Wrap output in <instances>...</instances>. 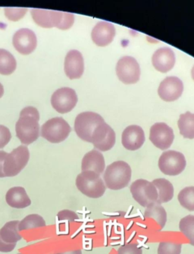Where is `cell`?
Here are the masks:
<instances>
[{
  "mask_svg": "<svg viewBox=\"0 0 194 254\" xmlns=\"http://www.w3.org/2000/svg\"><path fill=\"white\" fill-rule=\"evenodd\" d=\"M39 119L38 110L33 106H27L21 110L15 130L17 137L23 144H31L38 139L40 134Z\"/></svg>",
  "mask_w": 194,
  "mask_h": 254,
  "instance_id": "cell-1",
  "label": "cell"
},
{
  "mask_svg": "<svg viewBox=\"0 0 194 254\" xmlns=\"http://www.w3.org/2000/svg\"><path fill=\"white\" fill-rule=\"evenodd\" d=\"M131 169L127 163L116 161L106 168L103 180L107 189L119 190L125 189L131 179Z\"/></svg>",
  "mask_w": 194,
  "mask_h": 254,
  "instance_id": "cell-2",
  "label": "cell"
},
{
  "mask_svg": "<svg viewBox=\"0 0 194 254\" xmlns=\"http://www.w3.org/2000/svg\"><path fill=\"white\" fill-rule=\"evenodd\" d=\"M76 187L83 194L93 199H98L104 195L106 187L100 175L92 171L79 174L76 179Z\"/></svg>",
  "mask_w": 194,
  "mask_h": 254,
  "instance_id": "cell-3",
  "label": "cell"
},
{
  "mask_svg": "<svg viewBox=\"0 0 194 254\" xmlns=\"http://www.w3.org/2000/svg\"><path fill=\"white\" fill-rule=\"evenodd\" d=\"M103 123L104 119L97 113L84 112L76 118L74 130L81 140L91 143L95 130Z\"/></svg>",
  "mask_w": 194,
  "mask_h": 254,
  "instance_id": "cell-4",
  "label": "cell"
},
{
  "mask_svg": "<svg viewBox=\"0 0 194 254\" xmlns=\"http://www.w3.org/2000/svg\"><path fill=\"white\" fill-rule=\"evenodd\" d=\"M71 130V127L64 119L56 117L43 125L41 135L50 143H61L67 139Z\"/></svg>",
  "mask_w": 194,
  "mask_h": 254,
  "instance_id": "cell-5",
  "label": "cell"
},
{
  "mask_svg": "<svg viewBox=\"0 0 194 254\" xmlns=\"http://www.w3.org/2000/svg\"><path fill=\"white\" fill-rule=\"evenodd\" d=\"M130 190L135 201L143 207H148L157 202V189L152 182L145 179H138L133 182L130 185Z\"/></svg>",
  "mask_w": 194,
  "mask_h": 254,
  "instance_id": "cell-6",
  "label": "cell"
},
{
  "mask_svg": "<svg viewBox=\"0 0 194 254\" xmlns=\"http://www.w3.org/2000/svg\"><path fill=\"white\" fill-rule=\"evenodd\" d=\"M30 152L27 146H18L8 153L3 165L5 177H14L20 173L29 161Z\"/></svg>",
  "mask_w": 194,
  "mask_h": 254,
  "instance_id": "cell-7",
  "label": "cell"
},
{
  "mask_svg": "<svg viewBox=\"0 0 194 254\" xmlns=\"http://www.w3.org/2000/svg\"><path fill=\"white\" fill-rule=\"evenodd\" d=\"M186 165L185 156L174 150L164 152L159 159V169L166 176H178L185 170Z\"/></svg>",
  "mask_w": 194,
  "mask_h": 254,
  "instance_id": "cell-8",
  "label": "cell"
},
{
  "mask_svg": "<svg viewBox=\"0 0 194 254\" xmlns=\"http://www.w3.org/2000/svg\"><path fill=\"white\" fill-rule=\"evenodd\" d=\"M116 74L119 80L124 84H135L140 80V65L133 57H122L116 65Z\"/></svg>",
  "mask_w": 194,
  "mask_h": 254,
  "instance_id": "cell-9",
  "label": "cell"
},
{
  "mask_svg": "<svg viewBox=\"0 0 194 254\" xmlns=\"http://www.w3.org/2000/svg\"><path fill=\"white\" fill-rule=\"evenodd\" d=\"M77 103V93L70 87L59 89L51 97L53 108L62 114L71 112L75 107Z\"/></svg>",
  "mask_w": 194,
  "mask_h": 254,
  "instance_id": "cell-10",
  "label": "cell"
},
{
  "mask_svg": "<svg viewBox=\"0 0 194 254\" xmlns=\"http://www.w3.org/2000/svg\"><path fill=\"white\" fill-rule=\"evenodd\" d=\"M174 138L173 130L165 123H156L151 127L149 140L157 148L167 150L172 146Z\"/></svg>",
  "mask_w": 194,
  "mask_h": 254,
  "instance_id": "cell-11",
  "label": "cell"
},
{
  "mask_svg": "<svg viewBox=\"0 0 194 254\" xmlns=\"http://www.w3.org/2000/svg\"><path fill=\"white\" fill-rule=\"evenodd\" d=\"M12 42L18 53L23 55H29L37 48V36L31 30L22 28L14 34Z\"/></svg>",
  "mask_w": 194,
  "mask_h": 254,
  "instance_id": "cell-12",
  "label": "cell"
},
{
  "mask_svg": "<svg viewBox=\"0 0 194 254\" xmlns=\"http://www.w3.org/2000/svg\"><path fill=\"white\" fill-rule=\"evenodd\" d=\"M184 84L181 79L174 76L166 77L161 82L158 89L159 97L164 101L172 102L182 95Z\"/></svg>",
  "mask_w": 194,
  "mask_h": 254,
  "instance_id": "cell-13",
  "label": "cell"
},
{
  "mask_svg": "<svg viewBox=\"0 0 194 254\" xmlns=\"http://www.w3.org/2000/svg\"><path fill=\"white\" fill-rule=\"evenodd\" d=\"M91 143L100 151H108L116 143V133L109 125L102 123L95 130Z\"/></svg>",
  "mask_w": 194,
  "mask_h": 254,
  "instance_id": "cell-14",
  "label": "cell"
},
{
  "mask_svg": "<svg viewBox=\"0 0 194 254\" xmlns=\"http://www.w3.org/2000/svg\"><path fill=\"white\" fill-rule=\"evenodd\" d=\"M116 28L112 23L100 21L96 24L92 31L91 37L93 43L99 47H106L114 40Z\"/></svg>",
  "mask_w": 194,
  "mask_h": 254,
  "instance_id": "cell-15",
  "label": "cell"
},
{
  "mask_svg": "<svg viewBox=\"0 0 194 254\" xmlns=\"http://www.w3.org/2000/svg\"><path fill=\"white\" fill-rule=\"evenodd\" d=\"M84 71V58L77 50L69 51L65 60V72L71 79L80 78Z\"/></svg>",
  "mask_w": 194,
  "mask_h": 254,
  "instance_id": "cell-16",
  "label": "cell"
},
{
  "mask_svg": "<svg viewBox=\"0 0 194 254\" xmlns=\"http://www.w3.org/2000/svg\"><path fill=\"white\" fill-rule=\"evenodd\" d=\"M122 140L125 148L130 151H134L140 149L144 143V132L139 126H129L124 130Z\"/></svg>",
  "mask_w": 194,
  "mask_h": 254,
  "instance_id": "cell-17",
  "label": "cell"
},
{
  "mask_svg": "<svg viewBox=\"0 0 194 254\" xmlns=\"http://www.w3.org/2000/svg\"><path fill=\"white\" fill-rule=\"evenodd\" d=\"M152 64L157 71L166 73L173 68L175 64V55L173 50L168 47L159 49L152 58Z\"/></svg>",
  "mask_w": 194,
  "mask_h": 254,
  "instance_id": "cell-18",
  "label": "cell"
},
{
  "mask_svg": "<svg viewBox=\"0 0 194 254\" xmlns=\"http://www.w3.org/2000/svg\"><path fill=\"white\" fill-rule=\"evenodd\" d=\"M105 168L106 163L103 155L97 150H93L88 152L82 159V172L92 171L100 175L104 172Z\"/></svg>",
  "mask_w": 194,
  "mask_h": 254,
  "instance_id": "cell-19",
  "label": "cell"
},
{
  "mask_svg": "<svg viewBox=\"0 0 194 254\" xmlns=\"http://www.w3.org/2000/svg\"><path fill=\"white\" fill-rule=\"evenodd\" d=\"M5 200L8 206L16 209H24L31 206V200L22 187H14L7 191Z\"/></svg>",
  "mask_w": 194,
  "mask_h": 254,
  "instance_id": "cell-20",
  "label": "cell"
},
{
  "mask_svg": "<svg viewBox=\"0 0 194 254\" xmlns=\"http://www.w3.org/2000/svg\"><path fill=\"white\" fill-rule=\"evenodd\" d=\"M152 183L156 187L158 191V199L156 203L162 205L168 203L173 199L174 187L169 181L165 179H157L152 181Z\"/></svg>",
  "mask_w": 194,
  "mask_h": 254,
  "instance_id": "cell-21",
  "label": "cell"
},
{
  "mask_svg": "<svg viewBox=\"0 0 194 254\" xmlns=\"http://www.w3.org/2000/svg\"><path fill=\"white\" fill-rule=\"evenodd\" d=\"M19 221H10L4 225L0 229V238L6 244H16L21 239V236L18 233Z\"/></svg>",
  "mask_w": 194,
  "mask_h": 254,
  "instance_id": "cell-22",
  "label": "cell"
},
{
  "mask_svg": "<svg viewBox=\"0 0 194 254\" xmlns=\"http://www.w3.org/2000/svg\"><path fill=\"white\" fill-rule=\"evenodd\" d=\"M51 21L53 28L56 27L60 30H67L72 27L74 16L71 13L51 10Z\"/></svg>",
  "mask_w": 194,
  "mask_h": 254,
  "instance_id": "cell-23",
  "label": "cell"
},
{
  "mask_svg": "<svg viewBox=\"0 0 194 254\" xmlns=\"http://www.w3.org/2000/svg\"><path fill=\"white\" fill-rule=\"evenodd\" d=\"M144 217L146 219H154L160 229H163L167 222V213L165 208L160 204L154 203L146 208L144 212Z\"/></svg>",
  "mask_w": 194,
  "mask_h": 254,
  "instance_id": "cell-24",
  "label": "cell"
},
{
  "mask_svg": "<svg viewBox=\"0 0 194 254\" xmlns=\"http://www.w3.org/2000/svg\"><path fill=\"white\" fill-rule=\"evenodd\" d=\"M178 125L180 133L185 138L194 139V114L187 112L181 115Z\"/></svg>",
  "mask_w": 194,
  "mask_h": 254,
  "instance_id": "cell-25",
  "label": "cell"
},
{
  "mask_svg": "<svg viewBox=\"0 0 194 254\" xmlns=\"http://www.w3.org/2000/svg\"><path fill=\"white\" fill-rule=\"evenodd\" d=\"M17 63L14 56L8 50L0 49V74L9 75L16 69Z\"/></svg>",
  "mask_w": 194,
  "mask_h": 254,
  "instance_id": "cell-26",
  "label": "cell"
},
{
  "mask_svg": "<svg viewBox=\"0 0 194 254\" xmlns=\"http://www.w3.org/2000/svg\"><path fill=\"white\" fill-rule=\"evenodd\" d=\"M31 15L36 24L44 28H52L51 10L33 8Z\"/></svg>",
  "mask_w": 194,
  "mask_h": 254,
  "instance_id": "cell-27",
  "label": "cell"
},
{
  "mask_svg": "<svg viewBox=\"0 0 194 254\" xmlns=\"http://www.w3.org/2000/svg\"><path fill=\"white\" fill-rule=\"evenodd\" d=\"M45 226L46 222L42 216L37 215V214H31V215L26 216L19 222L18 230H27V229Z\"/></svg>",
  "mask_w": 194,
  "mask_h": 254,
  "instance_id": "cell-28",
  "label": "cell"
},
{
  "mask_svg": "<svg viewBox=\"0 0 194 254\" xmlns=\"http://www.w3.org/2000/svg\"><path fill=\"white\" fill-rule=\"evenodd\" d=\"M178 199L182 207L188 211H194V187H187L178 195Z\"/></svg>",
  "mask_w": 194,
  "mask_h": 254,
  "instance_id": "cell-29",
  "label": "cell"
},
{
  "mask_svg": "<svg viewBox=\"0 0 194 254\" xmlns=\"http://www.w3.org/2000/svg\"><path fill=\"white\" fill-rule=\"evenodd\" d=\"M181 232L189 240L190 244L194 247V216L188 215L180 221Z\"/></svg>",
  "mask_w": 194,
  "mask_h": 254,
  "instance_id": "cell-30",
  "label": "cell"
},
{
  "mask_svg": "<svg viewBox=\"0 0 194 254\" xmlns=\"http://www.w3.org/2000/svg\"><path fill=\"white\" fill-rule=\"evenodd\" d=\"M182 244H175L171 242H162L159 243L158 254H181Z\"/></svg>",
  "mask_w": 194,
  "mask_h": 254,
  "instance_id": "cell-31",
  "label": "cell"
},
{
  "mask_svg": "<svg viewBox=\"0 0 194 254\" xmlns=\"http://www.w3.org/2000/svg\"><path fill=\"white\" fill-rule=\"evenodd\" d=\"M27 11V8H5V15L10 21H17L21 19Z\"/></svg>",
  "mask_w": 194,
  "mask_h": 254,
  "instance_id": "cell-32",
  "label": "cell"
},
{
  "mask_svg": "<svg viewBox=\"0 0 194 254\" xmlns=\"http://www.w3.org/2000/svg\"><path fill=\"white\" fill-rule=\"evenodd\" d=\"M117 254H143V251L136 244H129L121 247Z\"/></svg>",
  "mask_w": 194,
  "mask_h": 254,
  "instance_id": "cell-33",
  "label": "cell"
},
{
  "mask_svg": "<svg viewBox=\"0 0 194 254\" xmlns=\"http://www.w3.org/2000/svg\"><path fill=\"white\" fill-rule=\"evenodd\" d=\"M57 217L60 221H69V222H74L79 219V216L76 212L68 209H64L59 212Z\"/></svg>",
  "mask_w": 194,
  "mask_h": 254,
  "instance_id": "cell-34",
  "label": "cell"
},
{
  "mask_svg": "<svg viewBox=\"0 0 194 254\" xmlns=\"http://www.w3.org/2000/svg\"><path fill=\"white\" fill-rule=\"evenodd\" d=\"M11 133L9 129L0 125V149H2L8 144L11 140Z\"/></svg>",
  "mask_w": 194,
  "mask_h": 254,
  "instance_id": "cell-35",
  "label": "cell"
},
{
  "mask_svg": "<svg viewBox=\"0 0 194 254\" xmlns=\"http://www.w3.org/2000/svg\"><path fill=\"white\" fill-rule=\"evenodd\" d=\"M16 244H6L0 238V252L9 253L15 249Z\"/></svg>",
  "mask_w": 194,
  "mask_h": 254,
  "instance_id": "cell-36",
  "label": "cell"
},
{
  "mask_svg": "<svg viewBox=\"0 0 194 254\" xmlns=\"http://www.w3.org/2000/svg\"><path fill=\"white\" fill-rule=\"evenodd\" d=\"M8 153L5 151H0V178H5V174L3 172V165Z\"/></svg>",
  "mask_w": 194,
  "mask_h": 254,
  "instance_id": "cell-37",
  "label": "cell"
},
{
  "mask_svg": "<svg viewBox=\"0 0 194 254\" xmlns=\"http://www.w3.org/2000/svg\"><path fill=\"white\" fill-rule=\"evenodd\" d=\"M56 254H82L81 250H76V251H68V252L60 253Z\"/></svg>",
  "mask_w": 194,
  "mask_h": 254,
  "instance_id": "cell-38",
  "label": "cell"
},
{
  "mask_svg": "<svg viewBox=\"0 0 194 254\" xmlns=\"http://www.w3.org/2000/svg\"><path fill=\"white\" fill-rule=\"evenodd\" d=\"M4 94V87L2 84L0 83V98L3 96Z\"/></svg>",
  "mask_w": 194,
  "mask_h": 254,
  "instance_id": "cell-39",
  "label": "cell"
},
{
  "mask_svg": "<svg viewBox=\"0 0 194 254\" xmlns=\"http://www.w3.org/2000/svg\"><path fill=\"white\" fill-rule=\"evenodd\" d=\"M191 75H192V78L194 80V66L193 67L192 71H191Z\"/></svg>",
  "mask_w": 194,
  "mask_h": 254,
  "instance_id": "cell-40",
  "label": "cell"
},
{
  "mask_svg": "<svg viewBox=\"0 0 194 254\" xmlns=\"http://www.w3.org/2000/svg\"></svg>",
  "mask_w": 194,
  "mask_h": 254,
  "instance_id": "cell-41",
  "label": "cell"
}]
</instances>
